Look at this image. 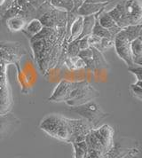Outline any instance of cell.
<instances>
[{
    "label": "cell",
    "mask_w": 142,
    "mask_h": 158,
    "mask_svg": "<svg viewBox=\"0 0 142 158\" xmlns=\"http://www.w3.org/2000/svg\"><path fill=\"white\" fill-rule=\"evenodd\" d=\"M27 54L26 48L20 42H0V60L7 65H15L20 73V61Z\"/></svg>",
    "instance_id": "5"
},
{
    "label": "cell",
    "mask_w": 142,
    "mask_h": 158,
    "mask_svg": "<svg viewBox=\"0 0 142 158\" xmlns=\"http://www.w3.org/2000/svg\"><path fill=\"white\" fill-rule=\"evenodd\" d=\"M45 0H13L10 7L1 14V20L4 22L12 16H21L27 22L37 19L38 9Z\"/></svg>",
    "instance_id": "3"
},
{
    "label": "cell",
    "mask_w": 142,
    "mask_h": 158,
    "mask_svg": "<svg viewBox=\"0 0 142 158\" xmlns=\"http://www.w3.org/2000/svg\"><path fill=\"white\" fill-rule=\"evenodd\" d=\"M128 70L133 74L135 77L137 78V81H142V67L136 65L134 67L128 68Z\"/></svg>",
    "instance_id": "29"
},
{
    "label": "cell",
    "mask_w": 142,
    "mask_h": 158,
    "mask_svg": "<svg viewBox=\"0 0 142 158\" xmlns=\"http://www.w3.org/2000/svg\"><path fill=\"white\" fill-rule=\"evenodd\" d=\"M83 21H84V17L82 16H78L77 19L72 24L70 29V38H69V43L72 41H75L78 39V37L80 36L82 30H83Z\"/></svg>",
    "instance_id": "21"
},
{
    "label": "cell",
    "mask_w": 142,
    "mask_h": 158,
    "mask_svg": "<svg viewBox=\"0 0 142 158\" xmlns=\"http://www.w3.org/2000/svg\"><path fill=\"white\" fill-rule=\"evenodd\" d=\"M93 132L99 139L106 153L114 148V130L107 124H103L99 128L93 129Z\"/></svg>",
    "instance_id": "12"
},
{
    "label": "cell",
    "mask_w": 142,
    "mask_h": 158,
    "mask_svg": "<svg viewBox=\"0 0 142 158\" xmlns=\"http://www.w3.org/2000/svg\"><path fill=\"white\" fill-rule=\"evenodd\" d=\"M43 28H44V26H43L42 22L36 18V19H32L29 22H28L24 29L21 32L27 36L28 39H30L36 35H37L42 30Z\"/></svg>",
    "instance_id": "17"
},
{
    "label": "cell",
    "mask_w": 142,
    "mask_h": 158,
    "mask_svg": "<svg viewBox=\"0 0 142 158\" xmlns=\"http://www.w3.org/2000/svg\"><path fill=\"white\" fill-rule=\"evenodd\" d=\"M100 40H101L100 37L97 36H94L92 34L88 36V44H89L90 47L91 46L92 47H97L99 44V43H100Z\"/></svg>",
    "instance_id": "30"
},
{
    "label": "cell",
    "mask_w": 142,
    "mask_h": 158,
    "mask_svg": "<svg viewBox=\"0 0 142 158\" xmlns=\"http://www.w3.org/2000/svg\"><path fill=\"white\" fill-rule=\"evenodd\" d=\"M16 123H19V120L14 115L10 114V112L0 115V139L6 136L9 131L15 127Z\"/></svg>",
    "instance_id": "15"
},
{
    "label": "cell",
    "mask_w": 142,
    "mask_h": 158,
    "mask_svg": "<svg viewBox=\"0 0 142 158\" xmlns=\"http://www.w3.org/2000/svg\"><path fill=\"white\" fill-rule=\"evenodd\" d=\"M113 46L114 39H112V38H101L99 45L97 47H94V48H96L97 50H99L101 52H104L106 49H109Z\"/></svg>",
    "instance_id": "28"
},
{
    "label": "cell",
    "mask_w": 142,
    "mask_h": 158,
    "mask_svg": "<svg viewBox=\"0 0 142 158\" xmlns=\"http://www.w3.org/2000/svg\"><path fill=\"white\" fill-rule=\"evenodd\" d=\"M123 11L128 26L141 24L142 6L140 0H123Z\"/></svg>",
    "instance_id": "10"
},
{
    "label": "cell",
    "mask_w": 142,
    "mask_h": 158,
    "mask_svg": "<svg viewBox=\"0 0 142 158\" xmlns=\"http://www.w3.org/2000/svg\"><path fill=\"white\" fill-rule=\"evenodd\" d=\"M64 64L68 67L69 69L70 70H78V69H86V65H85V61L78 56L76 57H67Z\"/></svg>",
    "instance_id": "20"
},
{
    "label": "cell",
    "mask_w": 142,
    "mask_h": 158,
    "mask_svg": "<svg viewBox=\"0 0 142 158\" xmlns=\"http://www.w3.org/2000/svg\"><path fill=\"white\" fill-rule=\"evenodd\" d=\"M92 34L94 35V36H99L100 38H112V39H114L112 36H111V34L109 33V31L106 29H105V28H103L102 26L99 25V23L97 21V19L95 21V23H94Z\"/></svg>",
    "instance_id": "25"
},
{
    "label": "cell",
    "mask_w": 142,
    "mask_h": 158,
    "mask_svg": "<svg viewBox=\"0 0 142 158\" xmlns=\"http://www.w3.org/2000/svg\"><path fill=\"white\" fill-rule=\"evenodd\" d=\"M75 150V157L76 158H86L88 153V147L85 140L78 141L72 143Z\"/></svg>",
    "instance_id": "24"
},
{
    "label": "cell",
    "mask_w": 142,
    "mask_h": 158,
    "mask_svg": "<svg viewBox=\"0 0 142 158\" xmlns=\"http://www.w3.org/2000/svg\"><path fill=\"white\" fill-rule=\"evenodd\" d=\"M35 61L43 75H47L57 67H61L67 58L66 28L44 27L29 39Z\"/></svg>",
    "instance_id": "1"
},
{
    "label": "cell",
    "mask_w": 142,
    "mask_h": 158,
    "mask_svg": "<svg viewBox=\"0 0 142 158\" xmlns=\"http://www.w3.org/2000/svg\"><path fill=\"white\" fill-rule=\"evenodd\" d=\"M8 65L0 60V115H5L11 111L14 105V99L7 74Z\"/></svg>",
    "instance_id": "7"
},
{
    "label": "cell",
    "mask_w": 142,
    "mask_h": 158,
    "mask_svg": "<svg viewBox=\"0 0 142 158\" xmlns=\"http://www.w3.org/2000/svg\"><path fill=\"white\" fill-rule=\"evenodd\" d=\"M4 22L6 23V26L10 32H19V31H22L26 24L28 22L22 18L21 16H12L7 18L6 20H5Z\"/></svg>",
    "instance_id": "16"
},
{
    "label": "cell",
    "mask_w": 142,
    "mask_h": 158,
    "mask_svg": "<svg viewBox=\"0 0 142 158\" xmlns=\"http://www.w3.org/2000/svg\"><path fill=\"white\" fill-rule=\"evenodd\" d=\"M99 97V92L86 81H78L77 85L73 90L70 98L65 103L69 107H77L94 101Z\"/></svg>",
    "instance_id": "4"
},
{
    "label": "cell",
    "mask_w": 142,
    "mask_h": 158,
    "mask_svg": "<svg viewBox=\"0 0 142 158\" xmlns=\"http://www.w3.org/2000/svg\"><path fill=\"white\" fill-rule=\"evenodd\" d=\"M64 3V5L66 6L67 8V12H71L74 9V3L73 0H61Z\"/></svg>",
    "instance_id": "32"
},
{
    "label": "cell",
    "mask_w": 142,
    "mask_h": 158,
    "mask_svg": "<svg viewBox=\"0 0 142 158\" xmlns=\"http://www.w3.org/2000/svg\"><path fill=\"white\" fill-rule=\"evenodd\" d=\"M123 30L124 31L125 35L128 37V39L132 42L138 37L141 36L142 31V25L138 24V25H130L125 28H123Z\"/></svg>",
    "instance_id": "23"
},
{
    "label": "cell",
    "mask_w": 142,
    "mask_h": 158,
    "mask_svg": "<svg viewBox=\"0 0 142 158\" xmlns=\"http://www.w3.org/2000/svg\"><path fill=\"white\" fill-rule=\"evenodd\" d=\"M88 36H86L80 38V39H77L78 40V44H79V49L81 50H85V49H87L90 47L89 44H88Z\"/></svg>",
    "instance_id": "31"
},
{
    "label": "cell",
    "mask_w": 142,
    "mask_h": 158,
    "mask_svg": "<svg viewBox=\"0 0 142 158\" xmlns=\"http://www.w3.org/2000/svg\"><path fill=\"white\" fill-rule=\"evenodd\" d=\"M96 21V16L95 15H91V16H85L84 17V21H83V30L80 36L78 37V39L84 37L86 36H90L92 35V29L94 26V23Z\"/></svg>",
    "instance_id": "19"
},
{
    "label": "cell",
    "mask_w": 142,
    "mask_h": 158,
    "mask_svg": "<svg viewBox=\"0 0 142 158\" xmlns=\"http://www.w3.org/2000/svg\"><path fill=\"white\" fill-rule=\"evenodd\" d=\"M95 16H96V19L99 23V25L107 29L113 38H115V36L123 29L119 26L116 25V23L114 22L113 19L109 16V15L107 14V12L105 9L100 11L99 14Z\"/></svg>",
    "instance_id": "13"
},
{
    "label": "cell",
    "mask_w": 142,
    "mask_h": 158,
    "mask_svg": "<svg viewBox=\"0 0 142 158\" xmlns=\"http://www.w3.org/2000/svg\"><path fill=\"white\" fill-rule=\"evenodd\" d=\"M114 47L118 57L127 65V68L136 66L131 52V41L128 39L123 29L114 38Z\"/></svg>",
    "instance_id": "8"
},
{
    "label": "cell",
    "mask_w": 142,
    "mask_h": 158,
    "mask_svg": "<svg viewBox=\"0 0 142 158\" xmlns=\"http://www.w3.org/2000/svg\"><path fill=\"white\" fill-rule=\"evenodd\" d=\"M130 91L136 99L142 101V81H137L130 85Z\"/></svg>",
    "instance_id": "27"
},
{
    "label": "cell",
    "mask_w": 142,
    "mask_h": 158,
    "mask_svg": "<svg viewBox=\"0 0 142 158\" xmlns=\"http://www.w3.org/2000/svg\"><path fill=\"white\" fill-rule=\"evenodd\" d=\"M114 0H85V3H104V2H112Z\"/></svg>",
    "instance_id": "34"
},
{
    "label": "cell",
    "mask_w": 142,
    "mask_h": 158,
    "mask_svg": "<svg viewBox=\"0 0 142 158\" xmlns=\"http://www.w3.org/2000/svg\"><path fill=\"white\" fill-rule=\"evenodd\" d=\"M91 49L92 51V61H93V64L95 66V69L106 68L109 65L108 62L106 61L103 52H99V50H97L96 48L92 47V46H91Z\"/></svg>",
    "instance_id": "22"
},
{
    "label": "cell",
    "mask_w": 142,
    "mask_h": 158,
    "mask_svg": "<svg viewBox=\"0 0 142 158\" xmlns=\"http://www.w3.org/2000/svg\"><path fill=\"white\" fill-rule=\"evenodd\" d=\"M79 52H80V49H79L77 39L68 44V46H67V57H76V56L78 55Z\"/></svg>",
    "instance_id": "26"
},
{
    "label": "cell",
    "mask_w": 142,
    "mask_h": 158,
    "mask_svg": "<svg viewBox=\"0 0 142 158\" xmlns=\"http://www.w3.org/2000/svg\"><path fill=\"white\" fill-rule=\"evenodd\" d=\"M69 110L81 115L92 125L93 129H96L100 121H102L107 115L95 101H92L77 107H69Z\"/></svg>",
    "instance_id": "6"
},
{
    "label": "cell",
    "mask_w": 142,
    "mask_h": 158,
    "mask_svg": "<svg viewBox=\"0 0 142 158\" xmlns=\"http://www.w3.org/2000/svg\"><path fill=\"white\" fill-rule=\"evenodd\" d=\"M83 1H85V0H83Z\"/></svg>",
    "instance_id": "35"
},
{
    "label": "cell",
    "mask_w": 142,
    "mask_h": 158,
    "mask_svg": "<svg viewBox=\"0 0 142 158\" xmlns=\"http://www.w3.org/2000/svg\"><path fill=\"white\" fill-rule=\"evenodd\" d=\"M111 2H104V3H85L84 2L82 6L78 8L77 14L78 16H91L96 15L99 14L100 11L104 10L107 5H109Z\"/></svg>",
    "instance_id": "14"
},
{
    "label": "cell",
    "mask_w": 142,
    "mask_h": 158,
    "mask_svg": "<svg viewBox=\"0 0 142 158\" xmlns=\"http://www.w3.org/2000/svg\"><path fill=\"white\" fill-rule=\"evenodd\" d=\"M73 3H74V9L71 12H76L77 13V9L82 6V4L84 3V1L83 0H73Z\"/></svg>",
    "instance_id": "33"
},
{
    "label": "cell",
    "mask_w": 142,
    "mask_h": 158,
    "mask_svg": "<svg viewBox=\"0 0 142 158\" xmlns=\"http://www.w3.org/2000/svg\"><path fill=\"white\" fill-rule=\"evenodd\" d=\"M67 13L62 10L52 7L39 16L38 20L42 22L44 27L59 29V28H66L67 22Z\"/></svg>",
    "instance_id": "9"
},
{
    "label": "cell",
    "mask_w": 142,
    "mask_h": 158,
    "mask_svg": "<svg viewBox=\"0 0 142 158\" xmlns=\"http://www.w3.org/2000/svg\"><path fill=\"white\" fill-rule=\"evenodd\" d=\"M39 127L52 138L71 143L72 132L69 118L61 114H50L43 118Z\"/></svg>",
    "instance_id": "2"
},
{
    "label": "cell",
    "mask_w": 142,
    "mask_h": 158,
    "mask_svg": "<svg viewBox=\"0 0 142 158\" xmlns=\"http://www.w3.org/2000/svg\"><path fill=\"white\" fill-rule=\"evenodd\" d=\"M131 52L135 65H142V39L141 36L131 42Z\"/></svg>",
    "instance_id": "18"
},
{
    "label": "cell",
    "mask_w": 142,
    "mask_h": 158,
    "mask_svg": "<svg viewBox=\"0 0 142 158\" xmlns=\"http://www.w3.org/2000/svg\"><path fill=\"white\" fill-rule=\"evenodd\" d=\"M77 82L61 80L54 88L48 101L51 102H66L69 100L73 90L77 85Z\"/></svg>",
    "instance_id": "11"
}]
</instances>
